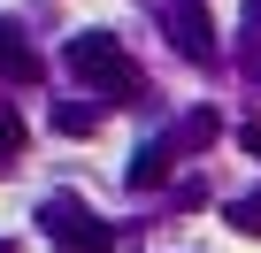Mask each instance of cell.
Listing matches in <instances>:
<instances>
[{
  "label": "cell",
  "instance_id": "obj_1",
  "mask_svg": "<svg viewBox=\"0 0 261 253\" xmlns=\"http://www.w3.org/2000/svg\"><path fill=\"white\" fill-rule=\"evenodd\" d=\"M62 62H69V69H77V77L100 92V100H123V107H130V100H146V77H139V62H130V54H123L108 31H77Z\"/></svg>",
  "mask_w": 261,
  "mask_h": 253
},
{
  "label": "cell",
  "instance_id": "obj_2",
  "mask_svg": "<svg viewBox=\"0 0 261 253\" xmlns=\"http://www.w3.org/2000/svg\"><path fill=\"white\" fill-rule=\"evenodd\" d=\"M39 230H46L62 253H115V222H100L77 192H46V200H39Z\"/></svg>",
  "mask_w": 261,
  "mask_h": 253
},
{
  "label": "cell",
  "instance_id": "obj_3",
  "mask_svg": "<svg viewBox=\"0 0 261 253\" xmlns=\"http://www.w3.org/2000/svg\"><path fill=\"white\" fill-rule=\"evenodd\" d=\"M169 39L192 62H215V31H207V8H200V0H177V8H169Z\"/></svg>",
  "mask_w": 261,
  "mask_h": 253
},
{
  "label": "cell",
  "instance_id": "obj_4",
  "mask_svg": "<svg viewBox=\"0 0 261 253\" xmlns=\"http://www.w3.org/2000/svg\"><path fill=\"white\" fill-rule=\"evenodd\" d=\"M0 77H8V85H39V77H46V62L23 46L16 23H0Z\"/></svg>",
  "mask_w": 261,
  "mask_h": 253
},
{
  "label": "cell",
  "instance_id": "obj_5",
  "mask_svg": "<svg viewBox=\"0 0 261 253\" xmlns=\"http://www.w3.org/2000/svg\"><path fill=\"white\" fill-rule=\"evenodd\" d=\"M169 177V138H146L139 154H130V192H154Z\"/></svg>",
  "mask_w": 261,
  "mask_h": 253
},
{
  "label": "cell",
  "instance_id": "obj_6",
  "mask_svg": "<svg viewBox=\"0 0 261 253\" xmlns=\"http://www.w3.org/2000/svg\"><path fill=\"white\" fill-rule=\"evenodd\" d=\"M215 131H223V123H215V107H192V115L177 123V138H169V154H200V146H215Z\"/></svg>",
  "mask_w": 261,
  "mask_h": 253
},
{
  "label": "cell",
  "instance_id": "obj_7",
  "mask_svg": "<svg viewBox=\"0 0 261 253\" xmlns=\"http://www.w3.org/2000/svg\"><path fill=\"white\" fill-rule=\"evenodd\" d=\"M54 131H62V138H92V131H100V107H85V100L54 107Z\"/></svg>",
  "mask_w": 261,
  "mask_h": 253
},
{
  "label": "cell",
  "instance_id": "obj_8",
  "mask_svg": "<svg viewBox=\"0 0 261 253\" xmlns=\"http://www.w3.org/2000/svg\"><path fill=\"white\" fill-rule=\"evenodd\" d=\"M23 154V123H16V107H0V169H8Z\"/></svg>",
  "mask_w": 261,
  "mask_h": 253
},
{
  "label": "cell",
  "instance_id": "obj_9",
  "mask_svg": "<svg viewBox=\"0 0 261 253\" xmlns=\"http://www.w3.org/2000/svg\"><path fill=\"white\" fill-rule=\"evenodd\" d=\"M230 230H246V238H261V192H253V200H230Z\"/></svg>",
  "mask_w": 261,
  "mask_h": 253
},
{
  "label": "cell",
  "instance_id": "obj_10",
  "mask_svg": "<svg viewBox=\"0 0 261 253\" xmlns=\"http://www.w3.org/2000/svg\"><path fill=\"white\" fill-rule=\"evenodd\" d=\"M238 146H246V154H253V161H261V131H238Z\"/></svg>",
  "mask_w": 261,
  "mask_h": 253
},
{
  "label": "cell",
  "instance_id": "obj_11",
  "mask_svg": "<svg viewBox=\"0 0 261 253\" xmlns=\"http://www.w3.org/2000/svg\"><path fill=\"white\" fill-rule=\"evenodd\" d=\"M246 16H253V23H261V0H253V8H246Z\"/></svg>",
  "mask_w": 261,
  "mask_h": 253
},
{
  "label": "cell",
  "instance_id": "obj_12",
  "mask_svg": "<svg viewBox=\"0 0 261 253\" xmlns=\"http://www.w3.org/2000/svg\"><path fill=\"white\" fill-rule=\"evenodd\" d=\"M0 253H16V245H0Z\"/></svg>",
  "mask_w": 261,
  "mask_h": 253
}]
</instances>
